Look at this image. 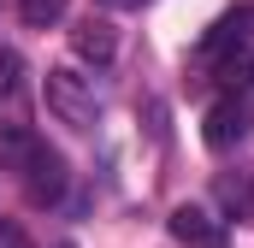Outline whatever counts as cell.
<instances>
[{"instance_id": "1", "label": "cell", "mask_w": 254, "mask_h": 248, "mask_svg": "<svg viewBox=\"0 0 254 248\" xmlns=\"http://www.w3.org/2000/svg\"><path fill=\"white\" fill-rule=\"evenodd\" d=\"M0 154L18 166V178H24V189H30L36 207H48V201L65 195V160L48 142H36L30 130H0Z\"/></svg>"}, {"instance_id": "7", "label": "cell", "mask_w": 254, "mask_h": 248, "mask_svg": "<svg viewBox=\"0 0 254 248\" xmlns=\"http://www.w3.org/2000/svg\"><path fill=\"white\" fill-rule=\"evenodd\" d=\"M219 207H225L231 219H254V172L219 178Z\"/></svg>"}, {"instance_id": "4", "label": "cell", "mask_w": 254, "mask_h": 248, "mask_svg": "<svg viewBox=\"0 0 254 248\" xmlns=\"http://www.w3.org/2000/svg\"><path fill=\"white\" fill-rule=\"evenodd\" d=\"M249 130H254V107H249V101H237V95L213 101V107H207V124H201L207 148H237Z\"/></svg>"}, {"instance_id": "11", "label": "cell", "mask_w": 254, "mask_h": 248, "mask_svg": "<svg viewBox=\"0 0 254 248\" xmlns=\"http://www.w3.org/2000/svg\"><path fill=\"white\" fill-rule=\"evenodd\" d=\"M12 77H18V54L0 48V89H12Z\"/></svg>"}, {"instance_id": "3", "label": "cell", "mask_w": 254, "mask_h": 248, "mask_svg": "<svg viewBox=\"0 0 254 248\" xmlns=\"http://www.w3.org/2000/svg\"><path fill=\"white\" fill-rule=\"evenodd\" d=\"M254 36V6L243 0V6H231V12H219L213 18V30L201 36V60H225V54H243Z\"/></svg>"}, {"instance_id": "10", "label": "cell", "mask_w": 254, "mask_h": 248, "mask_svg": "<svg viewBox=\"0 0 254 248\" xmlns=\"http://www.w3.org/2000/svg\"><path fill=\"white\" fill-rule=\"evenodd\" d=\"M0 248H30V237H24L18 219H0Z\"/></svg>"}, {"instance_id": "12", "label": "cell", "mask_w": 254, "mask_h": 248, "mask_svg": "<svg viewBox=\"0 0 254 248\" xmlns=\"http://www.w3.org/2000/svg\"><path fill=\"white\" fill-rule=\"evenodd\" d=\"M107 6H142V0H107Z\"/></svg>"}, {"instance_id": "5", "label": "cell", "mask_w": 254, "mask_h": 248, "mask_svg": "<svg viewBox=\"0 0 254 248\" xmlns=\"http://www.w3.org/2000/svg\"><path fill=\"white\" fill-rule=\"evenodd\" d=\"M172 237L184 248H225V225L207 213V207H172Z\"/></svg>"}, {"instance_id": "2", "label": "cell", "mask_w": 254, "mask_h": 248, "mask_svg": "<svg viewBox=\"0 0 254 248\" xmlns=\"http://www.w3.org/2000/svg\"><path fill=\"white\" fill-rule=\"evenodd\" d=\"M42 95H48V113L71 130H95L101 119V101H95V83L83 77V71H71V65H54L48 77H42Z\"/></svg>"}, {"instance_id": "8", "label": "cell", "mask_w": 254, "mask_h": 248, "mask_svg": "<svg viewBox=\"0 0 254 248\" xmlns=\"http://www.w3.org/2000/svg\"><path fill=\"white\" fill-rule=\"evenodd\" d=\"M213 77H219L231 95H237V89H249V83H254V54H249V48H243V54H225V60L213 65Z\"/></svg>"}, {"instance_id": "6", "label": "cell", "mask_w": 254, "mask_h": 248, "mask_svg": "<svg viewBox=\"0 0 254 248\" xmlns=\"http://www.w3.org/2000/svg\"><path fill=\"white\" fill-rule=\"evenodd\" d=\"M71 48H77V60H89V65H107L113 54H119V30H113L107 18H83V24L71 30Z\"/></svg>"}, {"instance_id": "13", "label": "cell", "mask_w": 254, "mask_h": 248, "mask_svg": "<svg viewBox=\"0 0 254 248\" xmlns=\"http://www.w3.org/2000/svg\"><path fill=\"white\" fill-rule=\"evenodd\" d=\"M60 248H77V243H60Z\"/></svg>"}, {"instance_id": "9", "label": "cell", "mask_w": 254, "mask_h": 248, "mask_svg": "<svg viewBox=\"0 0 254 248\" xmlns=\"http://www.w3.org/2000/svg\"><path fill=\"white\" fill-rule=\"evenodd\" d=\"M65 6H71V0H18V12H24V24H30V30H48V24H60V18H65Z\"/></svg>"}]
</instances>
